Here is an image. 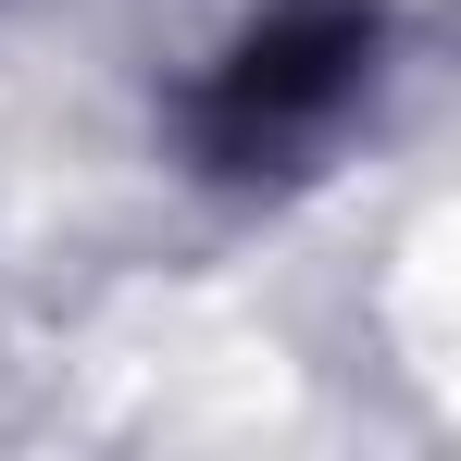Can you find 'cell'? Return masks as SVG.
Segmentation results:
<instances>
[{
	"label": "cell",
	"instance_id": "obj_1",
	"mask_svg": "<svg viewBox=\"0 0 461 461\" xmlns=\"http://www.w3.org/2000/svg\"><path fill=\"white\" fill-rule=\"evenodd\" d=\"M386 38V0H262L249 38L200 76L187 125L225 175H262V162H300L312 138H337V113L362 100Z\"/></svg>",
	"mask_w": 461,
	"mask_h": 461
}]
</instances>
